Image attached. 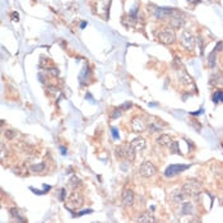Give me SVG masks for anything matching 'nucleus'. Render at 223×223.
I'll list each match as a JSON object with an SVG mask.
<instances>
[{
	"instance_id": "1",
	"label": "nucleus",
	"mask_w": 223,
	"mask_h": 223,
	"mask_svg": "<svg viewBox=\"0 0 223 223\" xmlns=\"http://www.w3.org/2000/svg\"><path fill=\"white\" fill-rule=\"evenodd\" d=\"M186 196H195L200 193L201 190V184L198 180H188L181 188Z\"/></svg>"
},
{
	"instance_id": "2",
	"label": "nucleus",
	"mask_w": 223,
	"mask_h": 223,
	"mask_svg": "<svg viewBox=\"0 0 223 223\" xmlns=\"http://www.w3.org/2000/svg\"><path fill=\"white\" fill-rule=\"evenodd\" d=\"M181 43H182V46L185 47V48H188L189 51H191V50H194V47H195V37H194V35L190 32V31H182V33H181Z\"/></svg>"
},
{
	"instance_id": "3",
	"label": "nucleus",
	"mask_w": 223,
	"mask_h": 223,
	"mask_svg": "<svg viewBox=\"0 0 223 223\" xmlns=\"http://www.w3.org/2000/svg\"><path fill=\"white\" fill-rule=\"evenodd\" d=\"M139 173H140V176H143V177H152L157 173V168L152 162H148L147 161V162L141 163L140 168H139Z\"/></svg>"
},
{
	"instance_id": "4",
	"label": "nucleus",
	"mask_w": 223,
	"mask_h": 223,
	"mask_svg": "<svg viewBox=\"0 0 223 223\" xmlns=\"http://www.w3.org/2000/svg\"><path fill=\"white\" fill-rule=\"evenodd\" d=\"M168 19H170V24H171L173 28H181L182 24L185 23L184 14L181 13V12H178L177 9L173 10V13L168 17Z\"/></svg>"
},
{
	"instance_id": "5",
	"label": "nucleus",
	"mask_w": 223,
	"mask_h": 223,
	"mask_svg": "<svg viewBox=\"0 0 223 223\" xmlns=\"http://www.w3.org/2000/svg\"><path fill=\"white\" fill-rule=\"evenodd\" d=\"M158 40L161 43H163V45H170V43L175 42L176 35L172 29H165L158 35Z\"/></svg>"
},
{
	"instance_id": "6",
	"label": "nucleus",
	"mask_w": 223,
	"mask_h": 223,
	"mask_svg": "<svg viewBox=\"0 0 223 223\" xmlns=\"http://www.w3.org/2000/svg\"><path fill=\"white\" fill-rule=\"evenodd\" d=\"M188 168H189L188 165H170L165 171V176L166 177H173Z\"/></svg>"
},
{
	"instance_id": "7",
	"label": "nucleus",
	"mask_w": 223,
	"mask_h": 223,
	"mask_svg": "<svg viewBox=\"0 0 223 223\" xmlns=\"http://www.w3.org/2000/svg\"><path fill=\"white\" fill-rule=\"evenodd\" d=\"M68 209L69 208H72V209H74V208H79V207H82V204H83V196L80 195L79 193H72L70 195H69V198H68Z\"/></svg>"
},
{
	"instance_id": "8",
	"label": "nucleus",
	"mask_w": 223,
	"mask_h": 223,
	"mask_svg": "<svg viewBox=\"0 0 223 223\" xmlns=\"http://www.w3.org/2000/svg\"><path fill=\"white\" fill-rule=\"evenodd\" d=\"M131 129L135 133H141L147 129V126H145L144 121L141 120L140 117H134V119L131 120Z\"/></svg>"
},
{
	"instance_id": "9",
	"label": "nucleus",
	"mask_w": 223,
	"mask_h": 223,
	"mask_svg": "<svg viewBox=\"0 0 223 223\" xmlns=\"http://www.w3.org/2000/svg\"><path fill=\"white\" fill-rule=\"evenodd\" d=\"M122 203H124V205H125V207H133V204H134V193H133V190H130V189L124 190Z\"/></svg>"
},
{
	"instance_id": "10",
	"label": "nucleus",
	"mask_w": 223,
	"mask_h": 223,
	"mask_svg": "<svg viewBox=\"0 0 223 223\" xmlns=\"http://www.w3.org/2000/svg\"><path fill=\"white\" fill-rule=\"evenodd\" d=\"M173 10H175V9L167 8V7H165V8H157V10H154V14H156V17L158 18V19H165V18H168L173 13Z\"/></svg>"
},
{
	"instance_id": "11",
	"label": "nucleus",
	"mask_w": 223,
	"mask_h": 223,
	"mask_svg": "<svg viewBox=\"0 0 223 223\" xmlns=\"http://www.w3.org/2000/svg\"><path fill=\"white\" fill-rule=\"evenodd\" d=\"M130 143H131V145L135 148V151H138V152L144 151L145 147H147V143H145L144 138H135V139H133L131 141H130Z\"/></svg>"
},
{
	"instance_id": "12",
	"label": "nucleus",
	"mask_w": 223,
	"mask_h": 223,
	"mask_svg": "<svg viewBox=\"0 0 223 223\" xmlns=\"http://www.w3.org/2000/svg\"><path fill=\"white\" fill-rule=\"evenodd\" d=\"M210 84H213L215 87L223 85V74L221 72H215L212 77H210Z\"/></svg>"
},
{
	"instance_id": "13",
	"label": "nucleus",
	"mask_w": 223,
	"mask_h": 223,
	"mask_svg": "<svg viewBox=\"0 0 223 223\" xmlns=\"http://www.w3.org/2000/svg\"><path fill=\"white\" fill-rule=\"evenodd\" d=\"M157 143L161 147H170V144L172 143V139L168 134H161L157 138Z\"/></svg>"
},
{
	"instance_id": "14",
	"label": "nucleus",
	"mask_w": 223,
	"mask_h": 223,
	"mask_svg": "<svg viewBox=\"0 0 223 223\" xmlns=\"http://www.w3.org/2000/svg\"><path fill=\"white\" fill-rule=\"evenodd\" d=\"M185 193H184V190L182 189H177V190H173L172 193H171V198H172V200L173 201H182L184 199H185Z\"/></svg>"
},
{
	"instance_id": "15",
	"label": "nucleus",
	"mask_w": 223,
	"mask_h": 223,
	"mask_svg": "<svg viewBox=\"0 0 223 223\" xmlns=\"http://www.w3.org/2000/svg\"><path fill=\"white\" fill-rule=\"evenodd\" d=\"M135 148L131 145V143L125 145V157L128 161H134L135 159Z\"/></svg>"
},
{
	"instance_id": "16",
	"label": "nucleus",
	"mask_w": 223,
	"mask_h": 223,
	"mask_svg": "<svg viewBox=\"0 0 223 223\" xmlns=\"http://www.w3.org/2000/svg\"><path fill=\"white\" fill-rule=\"evenodd\" d=\"M193 210H194V207L191 203H184L182 207H181V215H190L193 214Z\"/></svg>"
},
{
	"instance_id": "17",
	"label": "nucleus",
	"mask_w": 223,
	"mask_h": 223,
	"mask_svg": "<svg viewBox=\"0 0 223 223\" xmlns=\"http://www.w3.org/2000/svg\"><path fill=\"white\" fill-rule=\"evenodd\" d=\"M212 101L214 103H219V102H223V91L222 89H218L215 91L213 96H212Z\"/></svg>"
},
{
	"instance_id": "18",
	"label": "nucleus",
	"mask_w": 223,
	"mask_h": 223,
	"mask_svg": "<svg viewBox=\"0 0 223 223\" xmlns=\"http://www.w3.org/2000/svg\"><path fill=\"white\" fill-rule=\"evenodd\" d=\"M137 221H138V222H143V223H148V222H154L156 219H154L149 213H143Z\"/></svg>"
},
{
	"instance_id": "19",
	"label": "nucleus",
	"mask_w": 223,
	"mask_h": 223,
	"mask_svg": "<svg viewBox=\"0 0 223 223\" xmlns=\"http://www.w3.org/2000/svg\"><path fill=\"white\" fill-rule=\"evenodd\" d=\"M115 154H116V157L119 159L124 158V157H125V147H124V145H117L115 148Z\"/></svg>"
},
{
	"instance_id": "20",
	"label": "nucleus",
	"mask_w": 223,
	"mask_h": 223,
	"mask_svg": "<svg viewBox=\"0 0 223 223\" xmlns=\"http://www.w3.org/2000/svg\"><path fill=\"white\" fill-rule=\"evenodd\" d=\"M29 170L33 171V172H42L43 170H45V163L41 162V163H36V165H31Z\"/></svg>"
},
{
	"instance_id": "21",
	"label": "nucleus",
	"mask_w": 223,
	"mask_h": 223,
	"mask_svg": "<svg viewBox=\"0 0 223 223\" xmlns=\"http://www.w3.org/2000/svg\"><path fill=\"white\" fill-rule=\"evenodd\" d=\"M41 63H40V66L41 68H47V69H50V66L52 65V63H51V59H48V58H46V56H41Z\"/></svg>"
},
{
	"instance_id": "22",
	"label": "nucleus",
	"mask_w": 223,
	"mask_h": 223,
	"mask_svg": "<svg viewBox=\"0 0 223 223\" xmlns=\"http://www.w3.org/2000/svg\"><path fill=\"white\" fill-rule=\"evenodd\" d=\"M178 77H180V80H182V83H184V84H191V83H193V80H191V78H190V77H189L185 72H182V73L178 74Z\"/></svg>"
},
{
	"instance_id": "23",
	"label": "nucleus",
	"mask_w": 223,
	"mask_h": 223,
	"mask_svg": "<svg viewBox=\"0 0 223 223\" xmlns=\"http://www.w3.org/2000/svg\"><path fill=\"white\" fill-rule=\"evenodd\" d=\"M170 152L173 153V154H181L180 147H178V143H177V141H172V143L170 144Z\"/></svg>"
},
{
	"instance_id": "24",
	"label": "nucleus",
	"mask_w": 223,
	"mask_h": 223,
	"mask_svg": "<svg viewBox=\"0 0 223 223\" xmlns=\"http://www.w3.org/2000/svg\"><path fill=\"white\" fill-rule=\"evenodd\" d=\"M9 213L12 214V217H14V218H17V219H19V221H23V222H24V219L21 218V212H19V210H18L17 208H10V209H9Z\"/></svg>"
},
{
	"instance_id": "25",
	"label": "nucleus",
	"mask_w": 223,
	"mask_h": 223,
	"mask_svg": "<svg viewBox=\"0 0 223 223\" xmlns=\"http://www.w3.org/2000/svg\"><path fill=\"white\" fill-rule=\"evenodd\" d=\"M215 51L213 50V52H210V55H209V58H208V65L210 66V68H214L215 66Z\"/></svg>"
},
{
	"instance_id": "26",
	"label": "nucleus",
	"mask_w": 223,
	"mask_h": 223,
	"mask_svg": "<svg viewBox=\"0 0 223 223\" xmlns=\"http://www.w3.org/2000/svg\"><path fill=\"white\" fill-rule=\"evenodd\" d=\"M80 184H82V181H80L77 176H73V177L70 178V181H69V185H70L72 188H78Z\"/></svg>"
},
{
	"instance_id": "27",
	"label": "nucleus",
	"mask_w": 223,
	"mask_h": 223,
	"mask_svg": "<svg viewBox=\"0 0 223 223\" xmlns=\"http://www.w3.org/2000/svg\"><path fill=\"white\" fill-rule=\"evenodd\" d=\"M122 115V108H115L114 110V112H112V115H111V119H117V117H120Z\"/></svg>"
},
{
	"instance_id": "28",
	"label": "nucleus",
	"mask_w": 223,
	"mask_h": 223,
	"mask_svg": "<svg viewBox=\"0 0 223 223\" xmlns=\"http://www.w3.org/2000/svg\"><path fill=\"white\" fill-rule=\"evenodd\" d=\"M148 129H149V131H151V133H154V131H159V130H161V126L156 125V122H152L151 125L148 126Z\"/></svg>"
},
{
	"instance_id": "29",
	"label": "nucleus",
	"mask_w": 223,
	"mask_h": 223,
	"mask_svg": "<svg viewBox=\"0 0 223 223\" xmlns=\"http://www.w3.org/2000/svg\"><path fill=\"white\" fill-rule=\"evenodd\" d=\"M5 135H7V138H9V139H13L17 134L13 131V130H7V131H5Z\"/></svg>"
},
{
	"instance_id": "30",
	"label": "nucleus",
	"mask_w": 223,
	"mask_h": 223,
	"mask_svg": "<svg viewBox=\"0 0 223 223\" xmlns=\"http://www.w3.org/2000/svg\"><path fill=\"white\" fill-rule=\"evenodd\" d=\"M48 73L54 77H59V70L56 69V68H50V69H48Z\"/></svg>"
},
{
	"instance_id": "31",
	"label": "nucleus",
	"mask_w": 223,
	"mask_h": 223,
	"mask_svg": "<svg viewBox=\"0 0 223 223\" xmlns=\"http://www.w3.org/2000/svg\"><path fill=\"white\" fill-rule=\"evenodd\" d=\"M111 131H112V137H114V139H116V140H117V139L120 138V137H119V131H117V129H116V128H114V126H112V128H111Z\"/></svg>"
},
{
	"instance_id": "32",
	"label": "nucleus",
	"mask_w": 223,
	"mask_h": 223,
	"mask_svg": "<svg viewBox=\"0 0 223 223\" xmlns=\"http://www.w3.org/2000/svg\"><path fill=\"white\" fill-rule=\"evenodd\" d=\"M219 50H223V42H222V41H219L218 43H217V46H215V48H214L215 52H218Z\"/></svg>"
},
{
	"instance_id": "33",
	"label": "nucleus",
	"mask_w": 223,
	"mask_h": 223,
	"mask_svg": "<svg viewBox=\"0 0 223 223\" xmlns=\"http://www.w3.org/2000/svg\"><path fill=\"white\" fill-rule=\"evenodd\" d=\"M87 213H92V210H89V209H85V210H82V212H79V213L74 214V215H75V217H79V215H84V214H87Z\"/></svg>"
},
{
	"instance_id": "34",
	"label": "nucleus",
	"mask_w": 223,
	"mask_h": 223,
	"mask_svg": "<svg viewBox=\"0 0 223 223\" xmlns=\"http://www.w3.org/2000/svg\"><path fill=\"white\" fill-rule=\"evenodd\" d=\"M12 18H13V19H14L15 22L19 21V17H18V13H17V12H14V13H12Z\"/></svg>"
},
{
	"instance_id": "35",
	"label": "nucleus",
	"mask_w": 223,
	"mask_h": 223,
	"mask_svg": "<svg viewBox=\"0 0 223 223\" xmlns=\"http://www.w3.org/2000/svg\"><path fill=\"white\" fill-rule=\"evenodd\" d=\"M65 193H66V191H65V189H61V194H60V200H64V199H65V195H66Z\"/></svg>"
},
{
	"instance_id": "36",
	"label": "nucleus",
	"mask_w": 223,
	"mask_h": 223,
	"mask_svg": "<svg viewBox=\"0 0 223 223\" xmlns=\"http://www.w3.org/2000/svg\"><path fill=\"white\" fill-rule=\"evenodd\" d=\"M31 190H32L33 193H36L37 195H42V194H45V191H38V190H36V189H33V188H31Z\"/></svg>"
},
{
	"instance_id": "37",
	"label": "nucleus",
	"mask_w": 223,
	"mask_h": 223,
	"mask_svg": "<svg viewBox=\"0 0 223 223\" xmlns=\"http://www.w3.org/2000/svg\"><path fill=\"white\" fill-rule=\"evenodd\" d=\"M203 112H204V110H199V111H195V112H191V115H193V116H198V115H200Z\"/></svg>"
},
{
	"instance_id": "38",
	"label": "nucleus",
	"mask_w": 223,
	"mask_h": 223,
	"mask_svg": "<svg viewBox=\"0 0 223 223\" xmlns=\"http://www.w3.org/2000/svg\"><path fill=\"white\" fill-rule=\"evenodd\" d=\"M129 107H131V102H128V103H125L122 106V110H128Z\"/></svg>"
},
{
	"instance_id": "39",
	"label": "nucleus",
	"mask_w": 223,
	"mask_h": 223,
	"mask_svg": "<svg viewBox=\"0 0 223 223\" xmlns=\"http://www.w3.org/2000/svg\"><path fill=\"white\" fill-rule=\"evenodd\" d=\"M60 151H61V154H63V156L66 154V148L65 147H60Z\"/></svg>"
},
{
	"instance_id": "40",
	"label": "nucleus",
	"mask_w": 223,
	"mask_h": 223,
	"mask_svg": "<svg viewBox=\"0 0 223 223\" xmlns=\"http://www.w3.org/2000/svg\"><path fill=\"white\" fill-rule=\"evenodd\" d=\"M85 98H87V100L93 101V97H92V95H89V93H87V95H85Z\"/></svg>"
},
{
	"instance_id": "41",
	"label": "nucleus",
	"mask_w": 223,
	"mask_h": 223,
	"mask_svg": "<svg viewBox=\"0 0 223 223\" xmlns=\"http://www.w3.org/2000/svg\"><path fill=\"white\" fill-rule=\"evenodd\" d=\"M85 27H87V22H82V23H80V28H82V29L85 28Z\"/></svg>"
},
{
	"instance_id": "42",
	"label": "nucleus",
	"mask_w": 223,
	"mask_h": 223,
	"mask_svg": "<svg viewBox=\"0 0 223 223\" xmlns=\"http://www.w3.org/2000/svg\"><path fill=\"white\" fill-rule=\"evenodd\" d=\"M50 189H51V186H48V185H45V186H43V191H47Z\"/></svg>"
}]
</instances>
